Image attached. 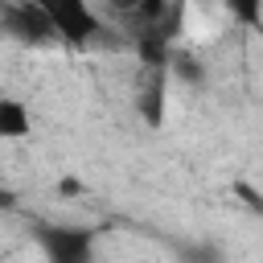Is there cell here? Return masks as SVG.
<instances>
[{"label":"cell","mask_w":263,"mask_h":263,"mask_svg":"<svg viewBox=\"0 0 263 263\" xmlns=\"http://www.w3.org/2000/svg\"><path fill=\"white\" fill-rule=\"evenodd\" d=\"M49 29H53V41H66V45H95L103 37V16L95 12L90 0H33Z\"/></svg>","instance_id":"6da1fadb"},{"label":"cell","mask_w":263,"mask_h":263,"mask_svg":"<svg viewBox=\"0 0 263 263\" xmlns=\"http://www.w3.org/2000/svg\"><path fill=\"white\" fill-rule=\"evenodd\" d=\"M0 33L16 45H37V49L53 41V29L33 0H4L0 4Z\"/></svg>","instance_id":"7a4b0ae2"},{"label":"cell","mask_w":263,"mask_h":263,"mask_svg":"<svg viewBox=\"0 0 263 263\" xmlns=\"http://www.w3.org/2000/svg\"><path fill=\"white\" fill-rule=\"evenodd\" d=\"M37 247L49 263H90L95 259V230H86V226H41Z\"/></svg>","instance_id":"3957f363"},{"label":"cell","mask_w":263,"mask_h":263,"mask_svg":"<svg viewBox=\"0 0 263 263\" xmlns=\"http://www.w3.org/2000/svg\"><path fill=\"white\" fill-rule=\"evenodd\" d=\"M136 115L148 132L164 127V115H168V70L164 66H144L136 82Z\"/></svg>","instance_id":"277c9868"},{"label":"cell","mask_w":263,"mask_h":263,"mask_svg":"<svg viewBox=\"0 0 263 263\" xmlns=\"http://www.w3.org/2000/svg\"><path fill=\"white\" fill-rule=\"evenodd\" d=\"M33 136V111L16 95H0V140H29Z\"/></svg>","instance_id":"5b68a950"},{"label":"cell","mask_w":263,"mask_h":263,"mask_svg":"<svg viewBox=\"0 0 263 263\" xmlns=\"http://www.w3.org/2000/svg\"><path fill=\"white\" fill-rule=\"evenodd\" d=\"M164 70H168V78H177V82L189 86V90H201V86H205V66H201V58L189 53V49H173Z\"/></svg>","instance_id":"8992f818"},{"label":"cell","mask_w":263,"mask_h":263,"mask_svg":"<svg viewBox=\"0 0 263 263\" xmlns=\"http://www.w3.org/2000/svg\"><path fill=\"white\" fill-rule=\"evenodd\" d=\"M222 4L230 8V16H234L238 25H247V29L259 25V4H263V0H222Z\"/></svg>","instance_id":"52a82bcc"},{"label":"cell","mask_w":263,"mask_h":263,"mask_svg":"<svg viewBox=\"0 0 263 263\" xmlns=\"http://www.w3.org/2000/svg\"><path fill=\"white\" fill-rule=\"evenodd\" d=\"M132 8H136V0H111V12H119L123 21L132 16Z\"/></svg>","instance_id":"ba28073f"},{"label":"cell","mask_w":263,"mask_h":263,"mask_svg":"<svg viewBox=\"0 0 263 263\" xmlns=\"http://www.w3.org/2000/svg\"><path fill=\"white\" fill-rule=\"evenodd\" d=\"M8 205H12V193H8V189H4V185H0V214H4V210H8Z\"/></svg>","instance_id":"9c48e42d"},{"label":"cell","mask_w":263,"mask_h":263,"mask_svg":"<svg viewBox=\"0 0 263 263\" xmlns=\"http://www.w3.org/2000/svg\"><path fill=\"white\" fill-rule=\"evenodd\" d=\"M193 4H218V0H193Z\"/></svg>","instance_id":"30bf717a"}]
</instances>
